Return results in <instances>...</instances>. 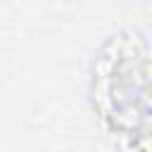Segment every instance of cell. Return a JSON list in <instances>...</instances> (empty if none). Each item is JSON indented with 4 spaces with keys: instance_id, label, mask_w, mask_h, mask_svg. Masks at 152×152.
Segmentation results:
<instances>
[{
    "instance_id": "6da1fadb",
    "label": "cell",
    "mask_w": 152,
    "mask_h": 152,
    "mask_svg": "<svg viewBox=\"0 0 152 152\" xmlns=\"http://www.w3.org/2000/svg\"><path fill=\"white\" fill-rule=\"evenodd\" d=\"M147 50L133 33H119L102 50L95 66V107L112 135L126 138L131 147L150 131Z\"/></svg>"
}]
</instances>
